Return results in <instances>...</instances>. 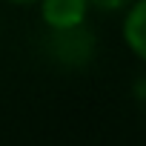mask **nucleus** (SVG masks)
<instances>
[{"label": "nucleus", "mask_w": 146, "mask_h": 146, "mask_svg": "<svg viewBox=\"0 0 146 146\" xmlns=\"http://www.w3.org/2000/svg\"><path fill=\"white\" fill-rule=\"evenodd\" d=\"M6 3H15V6H29V3H37V0H6Z\"/></svg>", "instance_id": "20e7f679"}, {"label": "nucleus", "mask_w": 146, "mask_h": 146, "mask_svg": "<svg viewBox=\"0 0 146 146\" xmlns=\"http://www.w3.org/2000/svg\"><path fill=\"white\" fill-rule=\"evenodd\" d=\"M123 43H126V49H129L137 60L146 57V0H135V3L126 6Z\"/></svg>", "instance_id": "f03ea898"}, {"label": "nucleus", "mask_w": 146, "mask_h": 146, "mask_svg": "<svg viewBox=\"0 0 146 146\" xmlns=\"http://www.w3.org/2000/svg\"><path fill=\"white\" fill-rule=\"evenodd\" d=\"M86 3L100 9V12H123L129 3H135V0H86Z\"/></svg>", "instance_id": "7ed1b4c3"}, {"label": "nucleus", "mask_w": 146, "mask_h": 146, "mask_svg": "<svg viewBox=\"0 0 146 146\" xmlns=\"http://www.w3.org/2000/svg\"><path fill=\"white\" fill-rule=\"evenodd\" d=\"M40 3V17L49 29L54 32H75L83 26L86 15H89V3L86 0H37Z\"/></svg>", "instance_id": "f257e3e1"}]
</instances>
